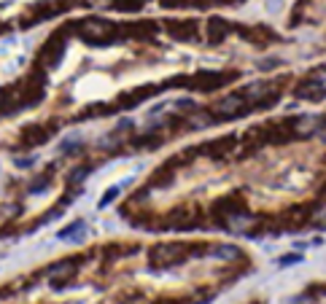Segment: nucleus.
<instances>
[{
  "label": "nucleus",
  "instance_id": "nucleus-12",
  "mask_svg": "<svg viewBox=\"0 0 326 304\" xmlns=\"http://www.w3.org/2000/svg\"><path fill=\"white\" fill-rule=\"evenodd\" d=\"M321 137H324V140H326V129H324V132H321Z\"/></svg>",
  "mask_w": 326,
  "mask_h": 304
},
{
  "label": "nucleus",
  "instance_id": "nucleus-11",
  "mask_svg": "<svg viewBox=\"0 0 326 304\" xmlns=\"http://www.w3.org/2000/svg\"><path fill=\"white\" fill-rule=\"evenodd\" d=\"M316 221H318V223H321V226H326V204H324V207H321V210H318V215H316Z\"/></svg>",
  "mask_w": 326,
  "mask_h": 304
},
{
  "label": "nucleus",
  "instance_id": "nucleus-2",
  "mask_svg": "<svg viewBox=\"0 0 326 304\" xmlns=\"http://www.w3.org/2000/svg\"><path fill=\"white\" fill-rule=\"evenodd\" d=\"M248 226H251V218L248 215H232L229 218V229H232V232H237V234L248 232Z\"/></svg>",
  "mask_w": 326,
  "mask_h": 304
},
{
  "label": "nucleus",
  "instance_id": "nucleus-1",
  "mask_svg": "<svg viewBox=\"0 0 326 304\" xmlns=\"http://www.w3.org/2000/svg\"><path fill=\"white\" fill-rule=\"evenodd\" d=\"M240 108H243V97H224V100L216 105V110L221 116H232V113H237Z\"/></svg>",
  "mask_w": 326,
  "mask_h": 304
},
{
  "label": "nucleus",
  "instance_id": "nucleus-3",
  "mask_svg": "<svg viewBox=\"0 0 326 304\" xmlns=\"http://www.w3.org/2000/svg\"><path fill=\"white\" fill-rule=\"evenodd\" d=\"M73 272H76V267H73V264H62V267H59V264H57V267H51V272H49V277H51V280H65V277H70Z\"/></svg>",
  "mask_w": 326,
  "mask_h": 304
},
{
  "label": "nucleus",
  "instance_id": "nucleus-5",
  "mask_svg": "<svg viewBox=\"0 0 326 304\" xmlns=\"http://www.w3.org/2000/svg\"><path fill=\"white\" fill-rule=\"evenodd\" d=\"M84 30L89 32V35H103L105 24H103V22H97V19H89V22L84 24Z\"/></svg>",
  "mask_w": 326,
  "mask_h": 304
},
{
  "label": "nucleus",
  "instance_id": "nucleus-6",
  "mask_svg": "<svg viewBox=\"0 0 326 304\" xmlns=\"http://www.w3.org/2000/svg\"><path fill=\"white\" fill-rule=\"evenodd\" d=\"M78 232H84V223H81V221H76V223H73V226L62 229V232H59V240H68L70 234H78Z\"/></svg>",
  "mask_w": 326,
  "mask_h": 304
},
{
  "label": "nucleus",
  "instance_id": "nucleus-9",
  "mask_svg": "<svg viewBox=\"0 0 326 304\" xmlns=\"http://www.w3.org/2000/svg\"><path fill=\"white\" fill-rule=\"evenodd\" d=\"M297 261H302V256H297V253H291V256H283V259H281V261H278V264H281V267H289V264H297Z\"/></svg>",
  "mask_w": 326,
  "mask_h": 304
},
{
  "label": "nucleus",
  "instance_id": "nucleus-10",
  "mask_svg": "<svg viewBox=\"0 0 326 304\" xmlns=\"http://www.w3.org/2000/svg\"><path fill=\"white\" fill-rule=\"evenodd\" d=\"M86 5H89V8H108L111 0H86Z\"/></svg>",
  "mask_w": 326,
  "mask_h": 304
},
{
  "label": "nucleus",
  "instance_id": "nucleus-4",
  "mask_svg": "<svg viewBox=\"0 0 326 304\" xmlns=\"http://www.w3.org/2000/svg\"><path fill=\"white\" fill-rule=\"evenodd\" d=\"M213 256H216V259H235L237 248L235 245H218V248H213Z\"/></svg>",
  "mask_w": 326,
  "mask_h": 304
},
{
  "label": "nucleus",
  "instance_id": "nucleus-7",
  "mask_svg": "<svg viewBox=\"0 0 326 304\" xmlns=\"http://www.w3.org/2000/svg\"><path fill=\"white\" fill-rule=\"evenodd\" d=\"M116 194H119V186L108 189V191H105V197L100 200V207H105V204H111V200H116Z\"/></svg>",
  "mask_w": 326,
  "mask_h": 304
},
{
  "label": "nucleus",
  "instance_id": "nucleus-8",
  "mask_svg": "<svg viewBox=\"0 0 326 304\" xmlns=\"http://www.w3.org/2000/svg\"><path fill=\"white\" fill-rule=\"evenodd\" d=\"M264 89H267L264 84H251V87H248V95H251V97H262Z\"/></svg>",
  "mask_w": 326,
  "mask_h": 304
},
{
  "label": "nucleus",
  "instance_id": "nucleus-13",
  "mask_svg": "<svg viewBox=\"0 0 326 304\" xmlns=\"http://www.w3.org/2000/svg\"><path fill=\"white\" fill-rule=\"evenodd\" d=\"M0 105H3V95H0Z\"/></svg>",
  "mask_w": 326,
  "mask_h": 304
}]
</instances>
